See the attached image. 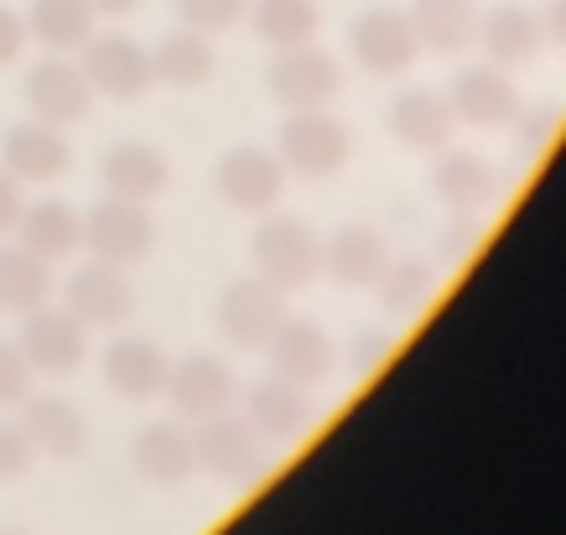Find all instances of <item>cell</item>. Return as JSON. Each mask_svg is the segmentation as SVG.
I'll list each match as a JSON object with an SVG mask.
<instances>
[{"mask_svg": "<svg viewBox=\"0 0 566 535\" xmlns=\"http://www.w3.org/2000/svg\"><path fill=\"white\" fill-rule=\"evenodd\" d=\"M0 535H21V531H0Z\"/></svg>", "mask_w": 566, "mask_h": 535, "instance_id": "f35d334b", "label": "cell"}, {"mask_svg": "<svg viewBox=\"0 0 566 535\" xmlns=\"http://www.w3.org/2000/svg\"><path fill=\"white\" fill-rule=\"evenodd\" d=\"M489 48H494V57H504V63H520V57H531V52H535L531 21L499 17V21H494V32H489Z\"/></svg>", "mask_w": 566, "mask_h": 535, "instance_id": "1f68e13d", "label": "cell"}, {"mask_svg": "<svg viewBox=\"0 0 566 535\" xmlns=\"http://www.w3.org/2000/svg\"><path fill=\"white\" fill-rule=\"evenodd\" d=\"M515 88L510 78H499V73H463V84L452 94V115H463L468 125H483V130H499V125L515 120Z\"/></svg>", "mask_w": 566, "mask_h": 535, "instance_id": "d4e9b609", "label": "cell"}, {"mask_svg": "<svg viewBox=\"0 0 566 535\" xmlns=\"http://www.w3.org/2000/svg\"><path fill=\"white\" fill-rule=\"evenodd\" d=\"M99 177H104V192H109V198H125V203H151V198L167 192L172 167H167V156L156 151V146H146V140H120L115 151L104 156Z\"/></svg>", "mask_w": 566, "mask_h": 535, "instance_id": "7c38bea8", "label": "cell"}, {"mask_svg": "<svg viewBox=\"0 0 566 535\" xmlns=\"http://www.w3.org/2000/svg\"><path fill=\"white\" fill-rule=\"evenodd\" d=\"M312 27V17L302 11V6H292V0H281V6H265L260 11V36L265 42H302Z\"/></svg>", "mask_w": 566, "mask_h": 535, "instance_id": "4dcf8cb0", "label": "cell"}, {"mask_svg": "<svg viewBox=\"0 0 566 535\" xmlns=\"http://www.w3.org/2000/svg\"><path fill=\"white\" fill-rule=\"evenodd\" d=\"M36 463V448L27 442L21 421H0V479H21Z\"/></svg>", "mask_w": 566, "mask_h": 535, "instance_id": "d6a6232c", "label": "cell"}, {"mask_svg": "<svg viewBox=\"0 0 566 535\" xmlns=\"http://www.w3.org/2000/svg\"><path fill=\"white\" fill-rule=\"evenodd\" d=\"M375 286H379V302L390 312H416L431 296V265H421V260H390Z\"/></svg>", "mask_w": 566, "mask_h": 535, "instance_id": "f1b7e54d", "label": "cell"}, {"mask_svg": "<svg viewBox=\"0 0 566 535\" xmlns=\"http://www.w3.org/2000/svg\"><path fill=\"white\" fill-rule=\"evenodd\" d=\"M48 296H52L48 260H36L32 250H21V244H6V250H0V307L36 312V307H48Z\"/></svg>", "mask_w": 566, "mask_h": 535, "instance_id": "cb8c5ba5", "label": "cell"}, {"mask_svg": "<svg viewBox=\"0 0 566 535\" xmlns=\"http://www.w3.org/2000/svg\"><path fill=\"white\" fill-rule=\"evenodd\" d=\"M21 48H27V32H21V21L0 6V69H11L21 57Z\"/></svg>", "mask_w": 566, "mask_h": 535, "instance_id": "8d00e7d4", "label": "cell"}, {"mask_svg": "<svg viewBox=\"0 0 566 535\" xmlns=\"http://www.w3.org/2000/svg\"><path fill=\"white\" fill-rule=\"evenodd\" d=\"M390 136L411 151H442L452 140V109H447L437 94L416 88V94H400L390 104Z\"/></svg>", "mask_w": 566, "mask_h": 535, "instance_id": "44dd1931", "label": "cell"}, {"mask_svg": "<svg viewBox=\"0 0 566 535\" xmlns=\"http://www.w3.org/2000/svg\"><path fill=\"white\" fill-rule=\"evenodd\" d=\"M192 437L182 432V421H156L136 437V473L156 489H177L192 473Z\"/></svg>", "mask_w": 566, "mask_h": 535, "instance_id": "ffe728a7", "label": "cell"}, {"mask_svg": "<svg viewBox=\"0 0 566 535\" xmlns=\"http://www.w3.org/2000/svg\"><path fill=\"white\" fill-rule=\"evenodd\" d=\"M494 172H489V161H479L473 151H447L437 167H431V192L442 198L447 208H458V213H479L489 198H494Z\"/></svg>", "mask_w": 566, "mask_h": 535, "instance_id": "603a6c76", "label": "cell"}, {"mask_svg": "<svg viewBox=\"0 0 566 535\" xmlns=\"http://www.w3.org/2000/svg\"><path fill=\"white\" fill-rule=\"evenodd\" d=\"M63 307L84 323V328H120L136 312V286L125 281L120 265H104V260H88L69 276L63 286Z\"/></svg>", "mask_w": 566, "mask_h": 535, "instance_id": "5b68a950", "label": "cell"}, {"mask_svg": "<svg viewBox=\"0 0 566 535\" xmlns=\"http://www.w3.org/2000/svg\"><path fill=\"white\" fill-rule=\"evenodd\" d=\"M323 265H327V276L338 281V286H348V292H354V286H375V281L385 276L390 250H385V240H379L375 229L348 224V229H338V234L327 240Z\"/></svg>", "mask_w": 566, "mask_h": 535, "instance_id": "d6986e66", "label": "cell"}, {"mask_svg": "<svg viewBox=\"0 0 566 535\" xmlns=\"http://www.w3.org/2000/svg\"><path fill=\"white\" fill-rule=\"evenodd\" d=\"M27 396H32V364H27V354L17 344L0 338V411L21 406Z\"/></svg>", "mask_w": 566, "mask_h": 535, "instance_id": "f546056e", "label": "cell"}, {"mask_svg": "<svg viewBox=\"0 0 566 535\" xmlns=\"http://www.w3.org/2000/svg\"><path fill=\"white\" fill-rule=\"evenodd\" d=\"M84 250H94V260L104 265H136L156 250V224L146 203H125V198H99L84 213Z\"/></svg>", "mask_w": 566, "mask_h": 535, "instance_id": "3957f363", "label": "cell"}, {"mask_svg": "<svg viewBox=\"0 0 566 535\" xmlns=\"http://www.w3.org/2000/svg\"><path fill=\"white\" fill-rule=\"evenodd\" d=\"M21 354L32 364V375H48V380H69L78 375L88 359V328L73 317L69 307L52 312V307H36L27 312L21 323Z\"/></svg>", "mask_w": 566, "mask_h": 535, "instance_id": "277c9868", "label": "cell"}, {"mask_svg": "<svg viewBox=\"0 0 566 535\" xmlns=\"http://www.w3.org/2000/svg\"><path fill=\"white\" fill-rule=\"evenodd\" d=\"M281 161L296 177H333L348 161V130L323 109H302L281 136Z\"/></svg>", "mask_w": 566, "mask_h": 535, "instance_id": "30bf717a", "label": "cell"}, {"mask_svg": "<svg viewBox=\"0 0 566 535\" xmlns=\"http://www.w3.org/2000/svg\"><path fill=\"white\" fill-rule=\"evenodd\" d=\"M208 69H213V52L198 36H172L151 57V78H167L172 88H198L208 78Z\"/></svg>", "mask_w": 566, "mask_h": 535, "instance_id": "4316f807", "label": "cell"}, {"mask_svg": "<svg viewBox=\"0 0 566 535\" xmlns=\"http://www.w3.org/2000/svg\"><path fill=\"white\" fill-rule=\"evenodd\" d=\"M213 317H219V333L229 344L255 354V348H271V338L281 333V323L292 312H286V292H275L271 281H260V276H244L223 286Z\"/></svg>", "mask_w": 566, "mask_h": 535, "instance_id": "6da1fadb", "label": "cell"}, {"mask_svg": "<svg viewBox=\"0 0 566 535\" xmlns=\"http://www.w3.org/2000/svg\"><path fill=\"white\" fill-rule=\"evenodd\" d=\"M244 421H250L260 437H271V442H292V437L307 432L312 400L302 385L275 375V380H260L255 390L244 396Z\"/></svg>", "mask_w": 566, "mask_h": 535, "instance_id": "2e32d148", "label": "cell"}, {"mask_svg": "<svg viewBox=\"0 0 566 535\" xmlns=\"http://www.w3.org/2000/svg\"><path fill=\"white\" fill-rule=\"evenodd\" d=\"M88 11H104V17H120V11H130L136 0H84Z\"/></svg>", "mask_w": 566, "mask_h": 535, "instance_id": "74e56055", "label": "cell"}, {"mask_svg": "<svg viewBox=\"0 0 566 535\" xmlns=\"http://www.w3.org/2000/svg\"><path fill=\"white\" fill-rule=\"evenodd\" d=\"M192 463L213 473V479H250L265 463V448H260V432L240 416H213V421H198V437H192Z\"/></svg>", "mask_w": 566, "mask_h": 535, "instance_id": "8992f818", "label": "cell"}, {"mask_svg": "<svg viewBox=\"0 0 566 535\" xmlns=\"http://www.w3.org/2000/svg\"><path fill=\"white\" fill-rule=\"evenodd\" d=\"M84 78L94 94H109V99H136L151 84V57L125 42V36H104V42H84Z\"/></svg>", "mask_w": 566, "mask_h": 535, "instance_id": "5bb4252c", "label": "cell"}, {"mask_svg": "<svg viewBox=\"0 0 566 535\" xmlns=\"http://www.w3.org/2000/svg\"><path fill=\"white\" fill-rule=\"evenodd\" d=\"M27 104H32V120L48 125H78L88 120V104H94V88H88L84 69H73L63 57H48L27 73Z\"/></svg>", "mask_w": 566, "mask_h": 535, "instance_id": "8fae6325", "label": "cell"}, {"mask_svg": "<svg viewBox=\"0 0 566 535\" xmlns=\"http://www.w3.org/2000/svg\"><path fill=\"white\" fill-rule=\"evenodd\" d=\"M167 375H172V359H167L151 338H115V344L104 348V380L125 400L161 396V390H167Z\"/></svg>", "mask_w": 566, "mask_h": 535, "instance_id": "9a60e30c", "label": "cell"}, {"mask_svg": "<svg viewBox=\"0 0 566 535\" xmlns=\"http://www.w3.org/2000/svg\"><path fill=\"white\" fill-rule=\"evenodd\" d=\"M21 224V182L11 172H0V234H17Z\"/></svg>", "mask_w": 566, "mask_h": 535, "instance_id": "e575fe53", "label": "cell"}, {"mask_svg": "<svg viewBox=\"0 0 566 535\" xmlns=\"http://www.w3.org/2000/svg\"><path fill=\"white\" fill-rule=\"evenodd\" d=\"M21 432H27V442L36 448V458H57V463H69V458H78V452L88 448L84 416L57 396L21 400Z\"/></svg>", "mask_w": 566, "mask_h": 535, "instance_id": "4fadbf2b", "label": "cell"}, {"mask_svg": "<svg viewBox=\"0 0 566 535\" xmlns=\"http://www.w3.org/2000/svg\"><path fill=\"white\" fill-rule=\"evenodd\" d=\"M271 364L281 380L292 385H323L327 375H333V344H327L323 328H312V323H296V317H286L281 323V333L271 338Z\"/></svg>", "mask_w": 566, "mask_h": 535, "instance_id": "e0dca14e", "label": "cell"}, {"mask_svg": "<svg viewBox=\"0 0 566 535\" xmlns=\"http://www.w3.org/2000/svg\"><path fill=\"white\" fill-rule=\"evenodd\" d=\"M32 32H36V42H48L52 52L84 48L88 32H94V11H88L84 0H36Z\"/></svg>", "mask_w": 566, "mask_h": 535, "instance_id": "484cf974", "label": "cell"}, {"mask_svg": "<svg viewBox=\"0 0 566 535\" xmlns=\"http://www.w3.org/2000/svg\"><path fill=\"white\" fill-rule=\"evenodd\" d=\"M250 255H255V276L271 281L275 292H302L317 276V265H323L317 234L302 219H271V224H260Z\"/></svg>", "mask_w": 566, "mask_h": 535, "instance_id": "7a4b0ae2", "label": "cell"}, {"mask_svg": "<svg viewBox=\"0 0 566 535\" xmlns=\"http://www.w3.org/2000/svg\"><path fill=\"white\" fill-rule=\"evenodd\" d=\"M271 94L281 104H292V109H323L338 94V73L317 52H292L271 69Z\"/></svg>", "mask_w": 566, "mask_h": 535, "instance_id": "7402d4cb", "label": "cell"}, {"mask_svg": "<svg viewBox=\"0 0 566 535\" xmlns=\"http://www.w3.org/2000/svg\"><path fill=\"white\" fill-rule=\"evenodd\" d=\"M213 188L229 208H240V213H271L281 188H286V172H281V161L271 151H255V146H240V151H229L219 161V172H213Z\"/></svg>", "mask_w": 566, "mask_h": 535, "instance_id": "ba28073f", "label": "cell"}, {"mask_svg": "<svg viewBox=\"0 0 566 535\" xmlns=\"http://www.w3.org/2000/svg\"><path fill=\"white\" fill-rule=\"evenodd\" d=\"M411 32L400 27V21L390 17H375V21H364V32H359V57L369 63L375 73H395V69H406L411 63Z\"/></svg>", "mask_w": 566, "mask_h": 535, "instance_id": "83f0119b", "label": "cell"}, {"mask_svg": "<svg viewBox=\"0 0 566 535\" xmlns=\"http://www.w3.org/2000/svg\"><path fill=\"white\" fill-rule=\"evenodd\" d=\"M177 11H182L192 27H223V21H234L240 0H177Z\"/></svg>", "mask_w": 566, "mask_h": 535, "instance_id": "836d02e7", "label": "cell"}, {"mask_svg": "<svg viewBox=\"0 0 566 535\" xmlns=\"http://www.w3.org/2000/svg\"><path fill=\"white\" fill-rule=\"evenodd\" d=\"M234 375L223 369L213 354H192V359L172 364V375H167V390L161 396L172 400L177 416H188V421H213L234 406Z\"/></svg>", "mask_w": 566, "mask_h": 535, "instance_id": "9c48e42d", "label": "cell"}, {"mask_svg": "<svg viewBox=\"0 0 566 535\" xmlns=\"http://www.w3.org/2000/svg\"><path fill=\"white\" fill-rule=\"evenodd\" d=\"M483 234V224H479V213H458V224L447 229V255L452 260H463L468 250H473V240Z\"/></svg>", "mask_w": 566, "mask_h": 535, "instance_id": "d590c367", "label": "cell"}, {"mask_svg": "<svg viewBox=\"0 0 566 535\" xmlns=\"http://www.w3.org/2000/svg\"><path fill=\"white\" fill-rule=\"evenodd\" d=\"M21 250H32L36 260H48V265H57V260H69L84 250V219L73 213L69 203H32L21 208Z\"/></svg>", "mask_w": 566, "mask_h": 535, "instance_id": "ac0fdd59", "label": "cell"}, {"mask_svg": "<svg viewBox=\"0 0 566 535\" xmlns=\"http://www.w3.org/2000/svg\"><path fill=\"white\" fill-rule=\"evenodd\" d=\"M73 167L69 136L48 120H21L0 140V172H11L17 182H52Z\"/></svg>", "mask_w": 566, "mask_h": 535, "instance_id": "52a82bcc", "label": "cell"}]
</instances>
